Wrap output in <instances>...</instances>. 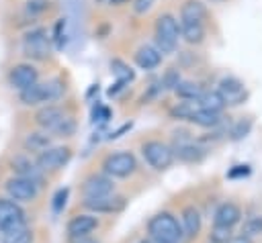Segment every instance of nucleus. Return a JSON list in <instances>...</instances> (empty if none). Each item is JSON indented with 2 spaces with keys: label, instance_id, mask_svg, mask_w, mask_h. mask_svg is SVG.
Returning a JSON list of instances; mask_svg holds the SVG:
<instances>
[{
  "label": "nucleus",
  "instance_id": "a211bd4d",
  "mask_svg": "<svg viewBox=\"0 0 262 243\" xmlns=\"http://www.w3.org/2000/svg\"><path fill=\"white\" fill-rule=\"evenodd\" d=\"M239 218H242V210H239V206L233 204V202H223V204H219V208L215 210V216H213L215 225L227 227V229H231L233 225H237Z\"/></svg>",
  "mask_w": 262,
  "mask_h": 243
},
{
  "label": "nucleus",
  "instance_id": "b1692460",
  "mask_svg": "<svg viewBox=\"0 0 262 243\" xmlns=\"http://www.w3.org/2000/svg\"><path fill=\"white\" fill-rule=\"evenodd\" d=\"M174 90H176V94H178L182 100H186V102H196V100L201 98V94L205 92L196 82H178V86H176Z\"/></svg>",
  "mask_w": 262,
  "mask_h": 243
},
{
  "label": "nucleus",
  "instance_id": "f3484780",
  "mask_svg": "<svg viewBox=\"0 0 262 243\" xmlns=\"http://www.w3.org/2000/svg\"><path fill=\"white\" fill-rule=\"evenodd\" d=\"M96 229H98V218L94 214H76L66 225L68 237H84Z\"/></svg>",
  "mask_w": 262,
  "mask_h": 243
},
{
  "label": "nucleus",
  "instance_id": "473e14b6",
  "mask_svg": "<svg viewBox=\"0 0 262 243\" xmlns=\"http://www.w3.org/2000/svg\"><path fill=\"white\" fill-rule=\"evenodd\" d=\"M92 116H94V123H96V120H98V123H106V120L111 118V110H108L106 106H98V112L94 110Z\"/></svg>",
  "mask_w": 262,
  "mask_h": 243
},
{
  "label": "nucleus",
  "instance_id": "cd10ccee",
  "mask_svg": "<svg viewBox=\"0 0 262 243\" xmlns=\"http://www.w3.org/2000/svg\"><path fill=\"white\" fill-rule=\"evenodd\" d=\"M242 235L246 237H256V235H262V214H252L244 221V229H242Z\"/></svg>",
  "mask_w": 262,
  "mask_h": 243
},
{
  "label": "nucleus",
  "instance_id": "aec40b11",
  "mask_svg": "<svg viewBox=\"0 0 262 243\" xmlns=\"http://www.w3.org/2000/svg\"><path fill=\"white\" fill-rule=\"evenodd\" d=\"M162 61V53L158 51V47H151V45H143L137 49L135 53V63L141 67V69H154L158 67Z\"/></svg>",
  "mask_w": 262,
  "mask_h": 243
},
{
  "label": "nucleus",
  "instance_id": "c85d7f7f",
  "mask_svg": "<svg viewBox=\"0 0 262 243\" xmlns=\"http://www.w3.org/2000/svg\"><path fill=\"white\" fill-rule=\"evenodd\" d=\"M250 129H252V120H250V118H242V120H237V123L229 129V137H231L233 141L244 139V137L250 133Z\"/></svg>",
  "mask_w": 262,
  "mask_h": 243
},
{
  "label": "nucleus",
  "instance_id": "20e7f679",
  "mask_svg": "<svg viewBox=\"0 0 262 243\" xmlns=\"http://www.w3.org/2000/svg\"><path fill=\"white\" fill-rule=\"evenodd\" d=\"M180 39V25L172 14H160L156 20V45L158 51L164 53H172L178 45Z\"/></svg>",
  "mask_w": 262,
  "mask_h": 243
},
{
  "label": "nucleus",
  "instance_id": "1a4fd4ad",
  "mask_svg": "<svg viewBox=\"0 0 262 243\" xmlns=\"http://www.w3.org/2000/svg\"><path fill=\"white\" fill-rule=\"evenodd\" d=\"M72 159V149L70 147H47L45 151H41L37 155V165L39 169L45 174V172H55V169H61L68 161Z\"/></svg>",
  "mask_w": 262,
  "mask_h": 243
},
{
  "label": "nucleus",
  "instance_id": "2eb2a0df",
  "mask_svg": "<svg viewBox=\"0 0 262 243\" xmlns=\"http://www.w3.org/2000/svg\"><path fill=\"white\" fill-rule=\"evenodd\" d=\"M8 80H10L12 88H16V90L20 92V90H25V88L37 84L39 74H37V69H35L31 63H18V65H14V67L10 69Z\"/></svg>",
  "mask_w": 262,
  "mask_h": 243
},
{
  "label": "nucleus",
  "instance_id": "4c0bfd02",
  "mask_svg": "<svg viewBox=\"0 0 262 243\" xmlns=\"http://www.w3.org/2000/svg\"><path fill=\"white\" fill-rule=\"evenodd\" d=\"M227 243H252V239L246 235H231V239Z\"/></svg>",
  "mask_w": 262,
  "mask_h": 243
},
{
  "label": "nucleus",
  "instance_id": "6e6552de",
  "mask_svg": "<svg viewBox=\"0 0 262 243\" xmlns=\"http://www.w3.org/2000/svg\"><path fill=\"white\" fill-rule=\"evenodd\" d=\"M23 51L27 57L31 59H47L51 53V45H49V35L43 29H33L25 35L23 41Z\"/></svg>",
  "mask_w": 262,
  "mask_h": 243
},
{
  "label": "nucleus",
  "instance_id": "0eeeda50",
  "mask_svg": "<svg viewBox=\"0 0 262 243\" xmlns=\"http://www.w3.org/2000/svg\"><path fill=\"white\" fill-rule=\"evenodd\" d=\"M27 225V214L18 202L10 198H0V233H8Z\"/></svg>",
  "mask_w": 262,
  "mask_h": 243
},
{
  "label": "nucleus",
  "instance_id": "7ed1b4c3",
  "mask_svg": "<svg viewBox=\"0 0 262 243\" xmlns=\"http://www.w3.org/2000/svg\"><path fill=\"white\" fill-rule=\"evenodd\" d=\"M35 120L41 129H45V133H51L55 137H72L76 131L74 118H70L59 106H43L35 114Z\"/></svg>",
  "mask_w": 262,
  "mask_h": 243
},
{
  "label": "nucleus",
  "instance_id": "423d86ee",
  "mask_svg": "<svg viewBox=\"0 0 262 243\" xmlns=\"http://www.w3.org/2000/svg\"><path fill=\"white\" fill-rule=\"evenodd\" d=\"M141 155L143 159L158 172L162 169H168L174 161V153H172V147L162 143V141H145L141 145Z\"/></svg>",
  "mask_w": 262,
  "mask_h": 243
},
{
  "label": "nucleus",
  "instance_id": "f03ea898",
  "mask_svg": "<svg viewBox=\"0 0 262 243\" xmlns=\"http://www.w3.org/2000/svg\"><path fill=\"white\" fill-rule=\"evenodd\" d=\"M147 233L151 243H180L184 239L178 218L170 212H158L147 221Z\"/></svg>",
  "mask_w": 262,
  "mask_h": 243
},
{
  "label": "nucleus",
  "instance_id": "2f4dec72",
  "mask_svg": "<svg viewBox=\"0 0 262 243\" xmlns=\"http://www.w3.org/2000/svg\"><path fill=\"white\" fill-rule=\"evenodd\" d=\"M47 8H49V2L47 0H29L27 2V12L29 14H39V12L47 10Z\"/></svg>",
  "mask_w": 262,
  "mask_h": 243
},
{
  "label": "nucleus",
  "instance_id": "a878e982",
  "mask_svg": "<svg viewBox=\"0 0 262 243\" xmlns=\"http://www.w3.org/2000/svg\"><path fill=\"white\" fill-rule=\"evenodd\" d=\"M25 147L31 149V151H45L47 147H51V137L47 133H31L27 139H25Z\"/></svg>",
  "mask_w": 262,
  "mask_h": 243
},
{
  "label": "nucleus",
  "instance_id": "4468645a",
  "mask_svg": "<svg viewBox=\"0 0 262 243\" xmlns=\"http://www.w3.org/2000/svg\"><path fill=\"white\" fill-rule=\"evenodd\" d=\"M172 153H174V157H178L182 161H199L205 155V149L199 143H194V139H190L186 133H182V137L176 139Z\"/></svg>",
  "mask_w": 262,
  "mask_h": 243
},
{
  "label": "nucleus",
  "instance_id": "ea45409f",
  "mask_svg": "<svg viewBox=\"0 0 262 243\" xmlns=\"http://www.w3.org/2000/svg\"><path fill=\"white\" fill-rule=\"evenodd\" d=\"M139 243H151V241H149V239H141Z\"/></svg>",
  "mask_w": 262,
  "mask_h": 243
},
{
  "label": "nucleus",
  "instance_id": "bb28decb",
  "mask_svg": "<svg viewBox=\"0 0 262 243\" xmlns=\"http://www.w3.org/2000/svg\"><path fill=\"white\" fill-rule=\"evenodd\" d=\"M2 243H33V233H31V229L25 225V227H20V229L2 233Z\"/></svg>",
  "mask_w": 262,
  "mask_h": 243
},
{
  "label": "nucleus",
  "instance_id": "ddd939ff",
  "mask_svg": "<svg viewBox=\"0 0 262 243\" xmlns=\"http://www.w3.org/2000/svg\"><path fill=\"white\" fill-rule=\"evenodd\" d=\"M219 96L223 98V102L225 104H242L244 100H246V96H248V92H246V86H244V82L242 80H237V78H233V76H227V78H223L221 82H219Z\"/></svg>",
  "mask_w": 262,
  "mask_h": 243
},
{
  "label": "nucleus",
  "instance_id": "dca6fc26",
  "mask_svg": "<svg viewBox=\"0 0 262 243\" xmlns=\"http://www.w3.org/2000/svg\"><path fill=\"white\" fill-rule=\"evenodd\" d=\"M12 169L16 172L18 178H25V180L33 182L35 186H41L43 184V172L39 169V165L35 161H31L25 155H16L12 159Z\"/></svg>",
  "mask_w": 262,
  "mask_h": 243
},
{
  "label": "nucleus",
  "instance_id": "c756f323",
  "mask_svg": "<svg viewBox=\"0 0 262 243\" xmlns=\"http://www.w3.org/2000/svg\"><path fill=\"white\" fill-rule=\"evenodd\" d=\"M229 239H231V229H227V227H219V225H213L211 235H209V241H211V243H227Z\"/></svg>",
  "mask_w": 262,
  "mask_h": 243
},
{
  "label": "nucleus",
  "instance_id": "f704fd0d",
  "mask_svg": "<svg viewBox=\"0 0 262 243\" xmlns=\"http://www.w3.org/2000/svg\"><path fill=\"white\" fill-rule=\"evenodd\" d=\"M250 174V167L248 165H233V169L227 172L229 178H239V176H248Z\"/></svg>",
  "mask_w": 262,
  "mask_h": 243
},
{
  "label": "nucleus",
  "instance_id": "4be33fe9",
  "mask_svg": "<svg viewBox=\"0 0 262 243\" xmlns=\"http://www.w3.org/2000/svg\"><path fill=\"white\" fill-rule=\"evenodd\" d=\"M188 120H192V123L199 125V127L213 129V127H217V125L221 123V114H219V112H211V110H203V108L196 106Z\"/></svg>",
  "mask_w": 262,
  "mask_h": 243
},
{
  "label": "nucleus",
  "instance_id": "72a5a7b5",
  "mask_svg": "<svg viewBox=\"0 0 262 243\" xmlns=\"http://www.w3.org/2000/svg\"><path fill=\"white\" fill-rule=\"evenodd\" d=\"M178 82H180V78H178L176 71H168L166 78H164V86H166V88H176Z\"/></svg>",
  "mask_w": 262,
  "mask_h": 243
},
{
  "label": "nucleus",
  "instance_id": "f257e3e1",
  "mask_svg": "<svg viewBox=\"0 0 262 243\" xmlns=\"http://www.w3.org/2000/svg\"><path fill=\"white\" fill-rule=\"evenodd\" d=\"M207 8L201 0H186L180 10V37L188 43H201L205 37Z\"/></svg>",
  "mask_w": 262,
  "mask_h": 243
},
{
  "label": "nucleus",
  "instance_id": "9d476101",
  "mask_svg": "<svg viewBox=\"0 0 262 243\" xmlns=\"http://www.w3.org/2000/svg\"><path fill=\"white\" fill-rule=\"evenodd\" d=\"M113 192H115V184H113V178H108L106 174H90L82 182L84 198H98V196H106Z\"/></svg>",
  "mask_w": 262,
  "mask_h": 243
},
{
  "label": "nucleus",
  "instance_id": "58836bf2",
  "mask_svg": "<svg viewBox=\"0 0 262 243\" xmlns=\"http://www.w3.org/2000/svg\"><path fill=\"white\" fill-rule=\"evenodd\" d=\"M111 4H123V2H127V0H108Z\"/></svg>",
  "mask_w": 262,
  "mask_h": 243
},
{
  "label": "nucleus",
  "instance_id": "393cba45",
  "mask_svg": "<svg viewBox=\"0 0 262 243\" xmlns=\"http://www.w3.org/2000/svg\"><path fill=\"white\" fill-rule=\"evenodd\" d=\"M111 69H113V76L117 78V82H115V84H119V86H125V84H129V82L135 78L133 69H131L125 61H121V59H113Z\"/></svg>",
  "mask_w": 262,
  "mask_h": 243
},
{
  "label": "nucleus",
  "instance_id": "9b49d317",
  "mask_svg": "<svg viewBox=\"0 0 262 243\" xmlns=\"http://www.w3.org/2000/svg\"><path fill=\"white\" fill-rule=\"evenodd\" d=\"M4 188H6V194L10 196V200H14V202H31L39 192V186H35L33 182H29L25 178H18V176L10 178L4 184Z\"/></svg>",
  "mask_w": 262,
  "mask_h": 243
},
{
  "label": "nucleus",
  "instance_id": "412c9836",
  "mask_svg": "<svg viewBox=\"0 0 262 243\" xmlns=\"http://www.w3.org/2000/svg\"><path fill=\"white\" fill-rule=\"evenodd\" d=\"M20 102L27 104V106H33V104H41V102H47V94H45V86L43 84H33L25 90H20Z\"/></svg>",
  "mask_w": 262,
  "mask_h": 243
},
{
  "label": "nucleus",
  "instance_id": "7c9ffc66",
  "mask_svg": "<svg viewBox=\"0 0 262 243\" xmlns=\"http://www.w3.org/2000/svg\"><path fill=\"white\" fill-rule=\"evenodd\" d=\"M68 196H70V190H68V188H59V190L53 194V198H51V208H53V212H61V210H63V206H66V202H68Z\"/></svg>",
  "mask_w": 262,
  "mask_h": 243
},
{
  "label": "nucleus",
  "instance_id": "f8f14e48",
  "mask_svg": "<svg viewBox=\"0 0 262 243\" xmlns=\"http://www.w3.org/2000/svg\"><path fill=\"white\" fill-rule=\"evenodd\" d=\"M84 206L96 214H113V212H121L125 208V198L113 194L106 196H98V198H84Z\"/></svg>",
  "mask_w": 262,
  "mask_h": 243
},
{
  "label": "nucleus",
  "instance_id": "e433bc0d",
  "mask_svg": "<svg viewBox=\"0 0 262 243\" xmlns=\"http://www.w3.org/2000/svg\"><path fill=\"white\" fill-rule=\"evenodd\" d=\"M70 243H98V241L92 239L90 235H84V237H70Z\"/></svg>",
  "mask_w": 262,
  "mask_h": 243
},
{
  "label": "nucleus",
  "instance_id": "5701e85b",
  "mask_svg": "<svg viewBox=\"0 0 262 243\" xmlns=\"http://www.w3.org/2000/svg\"><path fill=\"white\" fill-rule=\"evenodd\" d=\"M196 104H199V108L211 110V112H221L223 106H225V102H223V98L219 96L217 90H213V92H203L201 98L196 100Z\"/></svg>",
  "mask_w": 262,
  "mask_h": 243
},
{
  "label": "nucleus",
  "instance_id": "c9c22d12",
  "mask_svg": "<svg viewBox=\"0 0 262 243\" xmlns=\"http://www.w3.org/2000/svg\"><path fill=\"white\" fill-rule=\"evenodd\" d=\"M149 6H151V0H135V4H133L135 12H145Z\"/></svg>",
  "mask_w": 262,
  "mask_h": 243
},
{
  "label": "nucleus",
  "instance_id": "39448f33",
  "mask_svg": "<svg viewBox=\"0 0 262 243\" xmlns=\"http://www.w3.org/2000/svg\"><path fill=\"white\" fill-rule=\"evenodd\" d=\"M102 169L108 178H127L137 169V159L129 151H117L104 157Z\"/></svg>",
  "mask_w": 262,
  "mask_h": 243
},
{
  "label": "nucleus",
  "instance_id": "6ab92c4d",
  "mask_svg": "<svg viewBox=\"0 0 262 243\" xmlns=\"http://www.w3.org/2000/svg\"><path fill=\"white\" fill-rule=\"evenodd\" d=\"M201 212L194 208V206H186L182 210V216H180V227H182V235L184 237H196L199 231H201Z\"/></svg>",
  "mask_w": 262,
  "mask_h": 243
}]
</instances>
